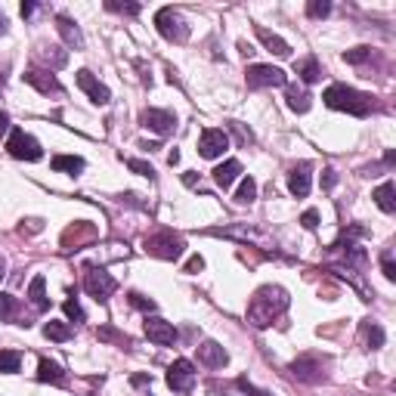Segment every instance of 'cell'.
<instances>
[{
	"mask_svg": "<svg viewBox=\"0 0 396 396\" xmlns=\"http://www.w3.org/2000/svg\"><path fill=\"white\" fill-rule=\"evenodd\" d=\"M155 28H158V34L164 37V41H170V43H186V41H189V25L183 22V16H179L173 6L158 10V16H155Z\"/></svg>",
	"mask_w": 396,
	"mask_h": 396,
	"instance_id": "4",
	"label": "cell"
},
{
	"mask_svg": "<svg viewBox=\"0 0 396 396\" xmlns=\"http://www.w3.org/2000/svg\"><path fill=\"white\" fill-rule=\"evenodd\" d=\"M62 309H65V316H68V319H74V322H84L87 319L84 307H80L78 300H65V303H62Z\"/></svg>",
	"mask_w": 396,
	"mask_h": 396,
	"instance_id": "39",
	"label": "cell"
},
{
	"mask_svg": "<svg viewBox=\"0 0 396 396\" xmlns=\"http://www.w3.org/2000/svg\"><path fill=\"white\" fill-rule=\"evenodd\" d=\"M142 331H146V338L152 340V344H158V346L177 344V328H173L167 319H158V316H152V319L146 316V325H142Z\"/></svg>",
	"mask_w": 396,
	"mask_h": 396,
	"instance_id": "11",
	"label": "cell"
},
{
	"mask_svg": "<svg viewBox=\"0 0 396 396\" xmlns=\"http://www.w3.org/2000/svg\"><path fill=\"white\" fill-rule=\"evenodd\" d=\"M313 167H309V161H300V164H294L291 167V173H288V189H291V195L294 198H307L309 195V186H313Z\"/></svg>",
	"mask_w": 396,
	"mask_h": 396,
	"instance_id": "14",
	"label": "cell"
},
{
	"mask_svg": "<svg viewBox=\"0 0 396 396\" xmlns=\"http://www.w3.org/2000/svg\"><path fill=\"white\" fill-rule=\"evenodd\" d=\"M235 387H239V390H245L248 396H270V393H266V390H257V387H254V384H248V377H239V381H235Z\"/></svg>",
	"mask_w": 396,
	"mask_h": 396,
	"instance_id": "42",
	"label": "cell"
},
{
	"mask_svg": "<svg viewBox=\"0 0 396 396\" xmlns=\"http://www.w3.org/2000/svg\"><path fill=\"white\" fill-rule=\"evenodd\" d=\"M105 10L124 12V16H140V3H115V0H109V3H105Z\"/></svg>",
	"mask_w": 396,
	"mask_h": 396,
	"instance_id": "38",
	"label": "cell"
},
{
	"mask_svg": "<svg viewBox=\"0 0 396 396\" xmlns=\"http://www.w3.org/2000/svg\"><path fill=\"white\" fill-rule=\"evenodd\" d=\"M3 276H6V260L0 257V278H3Z\"/></svg>",
	"mask_w": 396,
	"mask_h": 396,
	"instance_id": "51",
	"label": "cell"
},
{
	"mask_svg": "<svg viewBox=\"0 0 396 396\" xmlns=\"http://www.w3.org/2000/svg\"><path fill=\"white\" fill-rule=\"evenodd\" d=\"M254 34H257V41L263 43V47L270 50V53L282 56V59H285V56H291V47H288V43H285L278 34H272L270 28H263V25H257V28H254Z\"/></svg>",
	"mask_w": 396,
	"mask_h": 396,
	"instance_id": "19",
	"label": "cell"
},
{
	"mask_svg": "<svg viewBox=\"0 0 396 396\" xmlns=\"http://www.w3.org/2000/svg\"><path fill=\"white\" fill-rule=\"evenodd\" d=\"M362 340L365 346H371V350H377V346H384V328L377 325V322H362Z\"/></svg>",
	"mask_w": 396,
	"mask_h": 396,
	"instance_id": "28",
	"label": "cell"
},
{
	"mask_svg": "<svg viewBox=\"0 0 396 396\" xmlns=\"http://www.w3.org/2000/svg\"><path fill=\"white\" fill-rule=\"evenodd\" d=\"M371 198H375V204L384 210V214H393V210H396V189H393L390 179H384V183L371 192Z\"/></svg>",
	"mask_w": 396,
	"mask_h": 396,
	"instance_id": "21",
	"label": "cell"
},
{
	"mask_svg": "<svg viewBox=\"0 0 396 396\" xmlns=\"http://www.w3.org/2000/svg\"><path fill=\"white\" fill-rule=\"evenodd\" d=\"M127 167L133 173H140V177H155V170H152V164L148 161H140V158H127Z\"/></svg>",
	"mask_w": 396,
	"mask_h": 396,
	"instance_id": "40",
	"label": "cell"
},
{
	"mask_svg": "<svg viewBox=\"0 0 396 396\" xmlns=\"http://www.w3.org/2000/svg\"><path fill=\"white\" fill-rule=\"evenodd\" d=\"M6 130H10V115L0 111V136H6Z\"/></svg>",
	"mask_w": 396,
	"mask_h": 396,
	"instance_id": "48",
	"label": "cell"
},
{
	"mask_svg": "<svg viewBox=\"0 0 396 396\" xmlns=\"http://www.w3.org/2000/svg\"><path fill=\"white\" fill-rule=\"evenodd\" d=\"M96 338H99V340H111V344H124V346H130V338H127V334L115 331L111 325H102V328H99Z\"/></svg>",
	"mask_w": 396,
	"mask_h": 396,
	"instance_id": "33",
	"label": "cell"
},
{
	"mask_svg": "<svg viewBox=\"0 0 396 396\" xmlns=\"http://www.w3.org/2000/svg\"><path fill=\"white\" fill-rule=\"evenodd\" d=\"M84 291L93 297L96 303H105L111 294L118 291V282L109 276L105 270H87V276H84Z\"/></svg>",
	"mask_w": 396,
	"mask_h": 396,
	"instance_id": "5",
	"label": "cell"
},
{
	"mask_svg": "<svg viewBox=\"0 0 396 396\" xmlns=\"http://www.w3.org/2000/svg\"><path fill=\"white\" fill-rule=\"evenodd\" d=\"M285 99H288V109H291V111H297V115L309 111V105H313V102H309L313 96H309V93L303 90V87H294V84H291L288 90H285Z\"/></svg>",
	"mask_w": 396,
	"mask_h": 396,
	"instance_id": "23",
	"label": "cell"
},
{
	"mask_svg": "<svg viewBox=\"0 0 396 396\" xmlns=\"http://www.w3.org/2000/svg\"><path fill=\"white\" fill-rule=\"evenodd\" d=\"M239 50H241V56H251L254 53V47H251V43H245V41L239 43Z\"/></svg>",
	"mask_w": 396,
	"mask_h": 396,
	"instance_id": "49",
	"label": "cell"
},
{
	"mask_svg": "<svg viewBox=\"0 0 396 396\" xmlns=\"http://www.w3.org/2000/svg\"><path fill=\"white\" fill-rule=\"evenodd\" d=\"M167 387H170L173 393L189 396L192 387H195V365H192L189 359H177V362L167 368Z\"/></svg>",
	"mask_w": 396,
	"mask_h": 396,
	"instance_id": "7",
	"label": "cell"
},
{
	"mask_svg": "<svg viewBox=\"0 0 396 396\" xmlns=\"http://www.w3.org/2000/svg\"><path fill=\"white\" fill-rule=\"evenodd\" d=\"M291 371H294L297 381L303 384H319L322 377H325V371H322V362L316 356H300L291 362Z\"/></svg>",
	"mask_w": 396,
	"mask_h": 396,
	"instance_id": "13",
	"label": "cell"
},
{
	"mask_svg": "<svg viewBox=\"0 0 396 396\" xmlns=\"http://www.w3.org/2000/svg\"><path fill=\"white\" fill-rule=\"evenodd\" d=\"M245 80H248V87H254V90H263V87H282L285 72L276 68V65H248Z\"/></svg>",
	"mask_w": 396,
	"mask_h": 396,
	"instance_id": "8",
	"label": "cell"
},
{
	"mask_svg": "<svg viewBox=\"0 0 396 396\" xmlns=\"http://www.w3.org/2000/svg\"><path fill=\"white\" fill-rule=\"evenodd\" d=\"M3 31H6V19L0 16V34H3Z\"/></svg>",
	"mask_w": 396,
	"mask_h": 396,
	"instance_id": "52",
	"label": "cell"
},
{
	"mask_svg": "<svg viewBox=\"0 0 396 396\" xmlns=\"http://www.w3.org/2000/svg\"><path fill=\"white\" fill-rule=\"evenodd\" d=\"M381 270H384V276H387L390 282H393V278H396V266H393V251H384V254H381Z\"/></svg>",
	"mask_w": 396,
	"mask_h": 396,
	"instance_id": "41",
	"label": "cell"
},
{
	"mask_svg": "<svg viewBox=\"0 0 396 396\" xmlns=\"http://www.w3.org/2000/svg\"><path fill=\"white\" fill-rule=\"evenodd\" d=\"M6 152L12 155V158H22V161H41V142L34 140L31 133H25V130H12L10 140H6Z\"/></svg>",
	"mask_w": 396,
	"mask_h": 396,
	"instance_id": "6",
	"label": "cell"
},
{
	"mask_svg": "<svg viewBox=\"0 0 396 396\" xmlns=\"http://www.w3.org/2000/svg\"><path fill=\"white\" fill-rule=\"evenodd\" d=\"M328 109H338V111H350L356 118H365L371 111V96L368 93H359L346 84H331L325 93H322Z\"/></svg>",
	"mask_w": 396,
	"mask_h": 396,
	"instance_id": "2",
	"label": "cell"
},
{
	"mask_svg": "<svg viewBox=\"0 0 396 396\" xmlns=\"http://www.w3.org/2000/svg\"><path fill=\"white\" fill-rule=\"evenodd\" d=\"M201 270H204V257H198V254L189 257V263L183 266V272H189V276H195V272H201Z\"/></svg>",
	"mask_w": 396,
	"mask_h": 396,
	"instance_id": "43",
	"label": "cell"
},
{
	"mask_svg": "<svg viewBox=\"0 0 396 396\" xmlns=\"http://www.w3.org/2000/svg\"><path fill=\"white\" fill-rule=\"evenodd\" d=\"M41 229H43V223H41V220H28V226L22 223V232H41Z\"/></svg>",
	"mask_w": 396,
	"mask_h": 396,
	"instance_id": "46",
	"label": "cell"
},
{
	"mask_svg": "<svg viewBox=\"0 0 396 396\" xmlns=\"http://www.w3.org/2000/svg\"><path fill=\"white\" fill-rule=\"evenodd\" d=\"M130 384H133V387H142V384H152V377H148V375H133V377H130Z\"/></svg>",
	"mask_w": 396,
	"mask_h": 396,
	"instance_id": "47",
	"label": "cell"
},
{
	"mask_svg": "<svg viewBox=\"0 0 396 396\" xmlns=\"http://www.w3.org/2000/svg\"><path fill=\"white\" fill-rule=\"evenodd\" d=\"M294 72L300 74V80H303V84H316V80L322 78V68H319V62H316L313 56H307V59L294 62Z\"/></svg>",
	"mask_w": 396,
	"mask_h": 396,
	"instance_id": "26",
	"label": "cell"
},
{
	"mask_svg": "<svg viewBox=\"0 0 396 396\" xmlns=\"http://www.w3.org/2000/svg\"><path fill=\"white\" fill-rule=\"evenodd\" d=\"M50 167H53V170H62V173L78 177V173L84 170V158H78V155H56V158L50 161Z\"/></svg>",
	"mask_w": 396,
	"mask_h": 396,
	"instance_id": "25",
	"label": "cell"
},
{
	"mask_svg": "<svg viewBox=\"0 0 396 396\" xmlns=\"http://www.w3.org/2000/svg\"><path fill=\"white\" fill-rule=\"evenodd\" d=\"M78 87L87 93V96H90V102H96V105H105L111 99L109 96V87L99 84V80L93 78V72H87V68H84V72H78Z\"/></svg>",
	"mask_w": 396,
	"mask_h": 396,
	"instance_id": "16",
	"label": "cell"
},
{
	"mask_svg": "<svg viewBox=\"0 0 396 396\" xmlns=\"http://www.w3.org/2000/svg\"><path fill=\"white\" fill-rule=\"evenodd\" d=\"M300 223H303V229H316L319 226V214H316V210H307V214L300 217Z\"/></svg>",
	"mask_w": 396,
	"mask_h": 396,
	"instance_id": "44",
	"label": "cell"
},
{
	"mask_svg": "<svg viewBox=\"0 0 396 396\" xmlns=\"http://www.w3.org/2000/svg\"><path fill=\"white\" fill-rule=\"evenodd\" d=\"M229 130L235 133L239 146H248V142H254V133H251V130H245V124H241V121H229Z\"/></svg>",
	"mask_w": 396,
	"mask_h": 396,
	"instance_id": "37",
	"label": "cell"
},
{
	"mask_svg": "<svg viewBox=\"0 0 396 396\" xmlns=\"http://www.w3.org/2000/svg\"><path fill=\"white\" fill-rule=\"evenodd\" d=\"M254 198H257V183H254L251 177H245V179H241V186H239V192H235V201H239V204H251Z\"/></svg>",
	"mask_w": 396,
	"mask_h": 396,
	"instance_id": "30",
	"label": "cell"
},
{
	"mask_svg": "<svg viewBox=\"0 0 396 396\" xmlns=\"http://www.w3.org/2000/svg\"><path fill=\"white\" fill-rule=\"evenodd\" d=\"M322 173H325V177H322V189H334V183H338V173H334V170H322Z\"/></svg>",
	"mask_w": 396,
	"mask_h": 396,
	"instance_id": "45",
	"label": "cell"
},
{
	"mask_svg": "<svg viewBox=\"0 0 396 396\" xmlns=\"http://www.w3.org/2000/svg\"><path fill=\"white\" fill-rule=\"evenodd\" d=\"M239 173H241V164L235 158H229V161H223V164L214 170V183L220 186V189H229V186L239 179Z\"/></svg>",
	"mask_w": 396,
	"mask_h": 396,
	"instance_id": "22",
	"label": "cell"
},
{
	"mask_svg": "<svg viewBox=\"0 0 396 396\" xmlns=\"http://www.w3.org/2000/svg\"><path fill=\"white\" fill-rule=\"evenodd\" d=\"M43 334H47L50 340H68L72 338V325H65V322H47Z\"/></svg>",
	"mask_w": 396,
	"mask_h": 396,
	"instance_id": "31",
	"label": "cell"
},
{
	"mask_svg": "<svg viewBox=\"0 0 396 396\" xmlns=\"http://www.w3.org/2000/svg\"><path fill=\"white\" fill-rule=\"evenodd\" d=\"M37 381H43V384H65L68 377H65V368H62L59 362H53V359H41L37 362Z\"/></svg>",
	"mask_w": 396,
	"mask_h": 396,
	"instance_id": "20",
	"label": "cell"
},
{
	"mask_svg": "<svg viewBox=\"0 0 396 396\" xmlns=\"http://www.w3.org/2000/svg\"><path fill=\"white\" fill-rule=\"evenodd\" d=\"M31 12H34V3H22V16H25V19H28V16H31Z\"/></svg>",
	"mask_w": 396,
	"mask_h": 396,
	"instance_id": "50",
	"label": "cell"
},
{
	"mask_svg": "<svg viewBox=\"0 0 396 396\" xmlns=\"http://www.w3.org/2000/svg\"><path fill=\"white\" fill-rule=\"evenodd\" d=\"M3 80H6V74H3V68H0V87H3Z\"/></svg>",
	"mask_w": 396,
	"mask_h": 396,
	"instance_id": "53",
	"label": "cell"
},
{
	"mask_svg": "<svg viewBox=\"0 0 396 396\" xmlns=\"http://www.w3.org/2000/svg\"><path fill=\"white\" fill-rule=\"evenodd\" d=\"M19 365H22V356L16 350H3L0 353V375H16Z\"/></svg>",
	"mask_w": 396,
	"mask_h": 396,
	"instance_id": "29",
	"label": "cell"
},
{
	"mask_svg": "<svg viewBox=\"0 0 396 396\" xmlns=\"http://www.w3.org/2000/svg\"><path fill=\"white\" fill-rule=\"evenodd\" d=\"M226 148H229V136L223 133L220 127L201 130V136H198V152H201V158H220Z\"/></svg>",
	"mask_w": 396,
	"mask_h": 396,
	"instance_id": "10",
	"label": "cell"
},
{
	"mask_svg": "<svg viewBox=\"0 0 396 396\" xmlns=\"http://www.w3.org/2000/svg\"><path fill=\"white\" fill-rule=\"evenodd\" d=\"M142 248H146V254H152V257H158V260H179L186 251V241L179 239L173 229H158V232L146 235Z\"/></svg>",
	"mask_w": 396,
	"mask_h": 396,
	"instance_id": "3",
	"label": "cell"
},
{
	"mask_svg": "<svg viewBox=\"0 0 396 396\" xmlns=\"http://www.w3.org/2000/svg\"><path fill=\"white\" fill-rule=\"evenodd\" d=\"M368 56H371V47H353L344 53V62L346 65H362V62H368Z\"/></svg>",
	"mask_w": 396,
	"mask_h": 396,
	"instance_id": "32",
	"label": "cell"
},
{
	"mask_svg": "<svg viewBox=\"0 0 396 396\" xmlns=\"http://www.w3.org/2000/svg\"><path fill=\"white\" fill-rule=\"evenodd\" d=\"M28 297H31V303H34V309H50V297H47V278L43 276H34L31 278V285H28Z\"/></svg>",
	"mask_w": 396,
	"mask_h": 396,
	"instance_id": "24",
	"label": "cell"
},
{
	"mask_svg": "<svg viewBox=\"0 0 396 396\" xmlns=\"http://www.w3.org/2000/svg\"><path fill=\"white\" fill-rule=\"evenodd\" d=\"M226 350H223L217 340H204L201 346H198V362L208 365V368H223L226 365Z\"/></svg>",
	"mask_w": 396,
	"mask_h": 396,
	"instance_id": "17",
	"label": "cell"
},
{
	"mask_svg": "<svg viewBox=\"0 0 396 396\" xmlns=\"http://www.w3.org/2000/svg\"><path fill=\"white\" fill-rule=\"evenodd\" d=\"M127 300H130V307L142 309V313H152V309H155V300H152V297L140 294V291H130V294H127Z\"/></svg>",
	"mask_w": 396,
	"mask_h": 396,
	"instance_id": "34",
	"label": "cell"
},
{
	"mask_svg": "<svg viewBox=\"0 0 396 396\" xmlns=\"http://www.w3.org/2000/svg\"><path fill=\"white\" fill-rule=\"evenodd\" d=\"M16 309H19V300L12 294H0V322L3 319H12L16 316Z\"/></svg>",
	"mask_w": 396,
	"mask_h": 396,
	"instance_id": "35",
	"label": "cell"
},
{
	"mask_svg": "<svg viewBox=\"0 0 396 396\" xmlns=\"http://www.w3.org/2000/svg\"><path fill=\"white\" fill-rule=\"evenodd\" d=\"M285 309H288V291L278 288V285H263V288L254 291L251 303H248V322L254 328H266Z\"/></svg>",
	"mask_w": 396,
	"mask_h": 396,
	"instance_id": "1",
	"label": "cell"
},
{
	"mask_svg": "<svg viewBox=\"0 0 396 396\" xmlns=\"http://www.w3.org/2000/svg\"><path fill=\"white\" fill-rule=\"evenodd\" d=\"M37 59H41L43 65H50V68H62L68 62V53L62 47H53V43H50V47L37 50Z\"/></svg>",
	"mask_w": 396,
	"mask_h": 396,
	"instance_id": "27",
	"label": "cell"
},
{
	"mask_svg": "<svg viewBox=\"0 0 396 396\" xmlns=\"http://www.w3.org/2000/svg\"><path fill=\"white\" fill-rule=\"evenodd\" d=\"M22 80L25 84H31L34 90H41V93H62V84L56 80V74L53 72H47V68H28V72L22 74Z\"/></svg>",
	"mask_w": 396,
	"mask_h": 396,
	"instance_id": "15",
	"label": "cell"
},
{
	"mask_svg": "<svg viewBox=\"0 0 396 396\" xmlns=\"http://www.w3.org/2000/svg\"><path fill=\"white\" fill-rule=\"evenodd\" d=\"M328 12H331V3H328V0H309V3H307V16L309 19H325Z\"/></svg>",
	"mask_w": 396,
	"mask_h": 396,
	"instance_id": "36",
	"label": "cell"
},
{
	"mask_svg": "<svg viewBox=\"0 0 396 396\" xmlns=\"http://www.w3.org/2000/svg\"><path fill=\"white\" fill-rule=\"evenodd\" d=\"M140 121H142V127H148L152 133H158V136L173 133V127H177V118H173L170 111H164V109H146L140 115Z\"/></svg>",
	"mask_w": 396,
	"mask_h": 396,
	"instance_id": "12",
	"label": "cell"
},
{
	"mask_svg": "<svg viewBox=\"0 0 396 396\" xmlns=\"http://www.w3.org/2000/svg\"><path fill=\"white\" fill-rule=\"evenodd\" d=\"M56 31L62 34V41H65L68 47L84 50V34H80V28H78V25H74L68 16H56Z\"/></svg>",
	"mask_w": 396,
	"mask_h": 396,
	"instance_id": "18",
	"label": "cell"
},
{
	"mask_svg": "<svg viewBox=\"0 0 396 396\" xmlns=\"http://www.w3.org/2000/svg\"><path fill=\"white\" fill-rule=\"evenodd\" d=\"M96 235L99 232H96V226H93V223H87V220L72 223V226L62 232V251H80V248L90 245Z\"/></svg>",
	"mask_w": 396,
	"mask_h": 396,
	"instance_id": "9",
	"label": "cell"
}]
</instances>
